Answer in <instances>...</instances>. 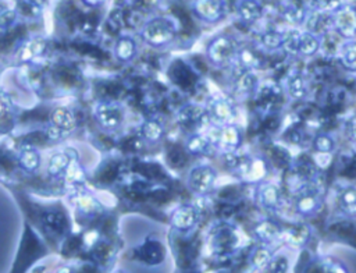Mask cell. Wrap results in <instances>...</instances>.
I'll return each instance as SVG.
<instances>
[{
  "mask_svg": "<svg viewBox=\"0 0 356 273\" xmlns=\"http://www.w3.org/2000/svg\"><path fill=\"white\" fill-rule=\"evenodd\" d=\"M235 10L239 21L245 25L256 24L264 13L260 0H238L235 4Z\"/></svg>",
  "mask_w": 356,
  "mask_h": 273,
  "instance_id": "22",
  "label": "cell"
},
{
  "mask_svg": "<svg viewBox=\"0 0 356 273\" xmlns=\"http://www.w3.org/2000/svg\"><path fill=\"white\" fill-rule=\"evenodd\" d=\"M254 234L257 235L259 240L261 241H266V242H270V241H274L277 238L281 237L282 231L281 228L271 220H263L260 221L256 227H254Z\"/></svg>",
  "mask_w": 356,
  "mask_h": 273,
  "instance_id": "30",
  "label": "cell"
},
{
  "mask_svg": "<svg viewBox=\"0 0 356 273\" xmlns=\"http://www.w3.org/2000/svg\"><path fill=\"white\" fill-rule=\"evenodd\" d=\"M209 121L213 127H224L234 123L236 109L232 100L224 96H214L206 103Z\"/></svg>",
  "mask_w": 356,
  "mask_h": 273,
  "instance_id": "7",
  "label": "cell"
},
{
  "mask_svg": "<svg viewBox=\"0 0 356 273\" xmlns=\"http://www.w3.org/2000/svg\"><path fill=\"white\" fill-rule=\"evenodd\" d=\"M49 127L51 132L56 134V138H58L63 134H68L76 128V116L74 110H71L67 106H56L51 109L49 114Z\"/></svg>",
  "mask_w": 356,
  "mask_h": 273,
  "instance_id": "13",
  "label": "cell"
},
{
  "mask_svg": "<svg viewBox=\"0 0 356 273\" xmlns=\"http://www.w3.org/2000/svg\"><path fill=\"white\" fill-rule=\"evenodd\" d=\"M282 40H284V32L268 29L260 35V43L264 49L274 52L282 49Z\"/></svg>",
  "mask_w": 356,
  "mask_h": 273,
  "instance_id": "32",
  "label": "cell"
},
{
  "mask_svg": "<svg viewBox=\"0 0 356 273\" xmlns=\"http://www.w3.org/2000/svg\"><path fill=\"white\" fill-rule=\"evenodd\" d=\"M11 110V102L7 95L0 92V121L10 113Z\"/></svg>",
  "mask_w": 356,
  "mask_h": 273,
  "instance_id": "36",
  "label": "cell"
},
{
  "mask_svg": "<svg viewBox=\"0 0 356 273\" xmlns=\"http://www.w3.org/2000/svg\"><path fill=\"white\" fill-rule=\"evenodd\" d=\"M75 159H78V153L72 148L51 153L46 162V174L50 178L64 177Z\"/></svg>",
  "mask_w": 356,
  "mask_h": 273,
  "instance_id": "14",
  "label": "cell"
},
{
  "mask_svg": "<svg viewBox=\"0 0 356 273\" xmlns=\"http://www.w3.org/2000/svg\"><path fill=\"white\" fill-rule=\"evenodd\" d=\"M57 273H72V269L71 267H61Z\"/></svg>",
  "mask_w": 356,
  "mask_h": 273,
  "instance_id": "40",
  "label": "cell"
},
{
  "mask_svg": "<svg viewBox=\"0 0 356 273\" xmlns=\"http://www.w3.org/2000/svg\"><path fill=\"white\" fill-rule=\"evenodd\" d=\"M335 205L338 210L348 216L356 214V185L345 184L335 189Z\"/></svg>",
  "mask_w": 356,
  "mask_h": 273,
  "instance_id": "23",
  "label": "cell"
},
{
  "mask_svg": "<svg viewBox=\"0 0 356 273\" xmlns=\"http://www.w3.org/2000/svg\"><path fill=\"white\" fill-rule=\"evenodd\" d=\"M321 36L309 32V31H302L300 33V40H299V49H298V57L302 58H310L314 57L320 49H321Z\"/></svg>",
  "mask_w": 356,
  "mask_h": 273,
  "instance_id": "26",
  "label": "cell"
},
{
  "mask_svg": "<svg viewBox=\"0 0 356 273\" xmlns=\"http://www.w3.org/2000/svg\"><path fill=\"white\" fill-rule=\"evenodd\" d=\"M257 202L267 212H277L282 203L281 189L274 182H263L257 188Z\"/></svg>",
  "mask_w": 356,
  "mask_h": 273,
  "instance_id": "19",
  "label": "cell"
},
{
  "mask_svg": "<svg viewBox=\"0 0 356 273\" xmlns=\"http://www.w3.org/2000/svg\"><path fill=\"white\" fill-rule=\"evenodd\" d=\"M165 132V124L159 117H147L139 127V136L149 146L159 145L164 139Z\"/></svg>",
  "mask_w": 356,
  "mask_h": 273,
  "instance_id": "16",
  "label": "cell"
},
{
  "mask_svg": "<svg viewBox=\"0 0 356 273\" xmlns=\"http://www.w3.org/2000/svg\"><path fill=\"white\" fill-rule=\"evenodd\" d=\"M18 11L11 0H0V31H8L15 25Z\"/></svg>",
  "mask_w": 356,
  "mask_h": 273,
  "instance_id": "28",
  "label": "cell"
},
{
  "mask_svg": "<svg viewBox=\"0 0 356 273\" xmlns=\"http://www.w3.org/2000/svg\"><path fill=\"white\" fill-rule=\"evenodd\" d=\"M300 33H302V31H300V29H298V28H289L288 31H285V32H284L282 49H284L288 54L298 56Z\"/></svg>",
  "mask_w": 356,
  "mask_h": 273,
  "instance_id": "33",
  "label": "cell"
},
{
  "mask_svg": "<svg viewBox=\"0 0 356 273\" xmlns=\"http://www.w3.org/2000/svg\"><path fill=\"white\" fill-rule=\"evenodd\" d=\"M139 47L135 36L131 33H120L113 45V56L121 64L132 63L138 56Z\"/></svg>",
  "mask_w": 356,
  "mask_h": 273,
  "instance_id": "15",
  "label": "cell"
},
{
  "mask_svg": "<svg viewBox=\"0 0 356 273\" xmlns=\"http://www.w3.org/2000/svg\"><path fill=\"white\" fill-rule=\"evenodd\" d=\"M338 60L343 68L356 72V39L345 40L338 50Z\"/></svg>",
  "mask_w": 356,
  "mask_h": 273,
  "instance_id": "27",
  "label": "cell"
},
{
  "mask_svg": "<svg viewBox=\"0 0 356 273\" xmlns=\"http://www.w3.org/2000/svg\"><path fill=\"white\" fill-rule=\"evenodd\" d=\"M271 259V254L267 249H257L252 256V263L254 267H259L263 270V267L268 263Z\"/></svg>",
  "mask_w": 356,
  "mask_h": 273,
  "instance_id": "35",
  "label": "cell"
},
{
  "mask_svg": "<svg viewBox=\"0 0 356 273\" xmlns=\"http://www.w3.org/2000/svg\"><path fill=\"white\" fill-rule=\"evenodd\" d=\"M312 146H313V150H314L316 153H320V155H331V153L335 150V148H337V142H335L334 136H331L330 134L320 132V134H317V135L313 138Z\"/></svg>",
  "mask_w": 356,
  "mask_h": 273,
  "instance_id": "31",
  "label": "cell"
},
{
  "mask_svg": "<svg viewBox=\"0 0 356 273\" xmlns=\"http://www.w3.org/2000/svg\"><path fill=\"white\" fill-rule=\"evenodd\" d=\"M257 88H259V75L256 74V71L242 70L241 75L235 79V84H234L235 93L241 98L252 96L253 93H256Z\"/></svg>",
  "mask_w": 356,
  "mask_h": 273,
  "instance_id": "25",
  "label": "cell"
},
{
  "mask_svg": "<svg viewBox=\"0 0 356 273\" xmlns=\"http://www.w3.org/2000/svg\"><path fill=\"white\" fill-rule=\"evenodd\" d=\"M178 35V24L170 15H156L146 20L139 31V39L152 49L168 47Z\"/></svg>",
  "mask_w": 356,
  "mask_h": 273,
  "instance_id": "1",
  "label": "cell"
},
{
  "mask_svg": "<svg viewBox=\"0 0 356 273\" xmlns=\"http://www.w3.org/2000/svg\"><path fill=\"white\" fill-rule=\"evenodd\" d=\"M83 6L89 7V8H99L102 6H104L108 0H79Z\"/></svg>",
  "mask_w": 356,
  "mask_h": 273,
  "instance_id": "38",
  "label": "cell"
},
{
  "mask_svg": "<svg viewBox=\"0 0 356 273\" xmlns=\"http://www.w3.org/2000/svg\"><path fill=\"white\" fill-rule=\"evenodd\" d=\"M192 14L203 24H218L227 15L225 0H193L191 4Z\"/></svg>",
  "mask_w": 356,
  "mask_h": 273,
  "instance_id": "8",
  "label": "cell"
},
{
  "mask_svg": "<svg viewBox=\"0 0 356 273\" xmlns=\"http://www.w3.org/2000/svg\"><path fill=\"white\" fill-rule=\"evenodd\" d=\"M349 130H350V135H352V138H353V139H356V117H353V120L350 121V127H349Z\"/></svg>",
  "mask_w": 356,
  "mask_h": 273,
  "instance_id": "39",
  "label": "cell"
},
{
  "mask_svg": "<svg viewBox=\"0 0 356 273\" xmlns=\"http://www.w3.org/2000/svg\"><path fill=\"white\" fill-rule=\"evenodd\" d=\"M217 170L209 163H197L192 166L186 174V187L196 196L209 195L217 182Z\"/></svg>",
  "mask_w": 356,
  "mask_h": 273,
  "instance_id": "4",
  "label": "cell"
},
{
  "mask_svg": "<svg viewBox=\"0 0 356 273\" xmlns=\"http://www.w3.org/2000/svg\"><path fill=\"white\" fill-rule=\"evenodd\" d=\"M239 43L227 33H220L211 38L206 45V58L216 68H227L236 63Z\"/></svg>",
  "mask_w": 356,
  "mask_h": 273,
  "instance_id": "2",
  "label": "cell"
},
{
  "mask_svg": "<svg viewBox=\"0 0 356 273\" xmlns=\"http://www.w3.org/2000/svg\"><path fill=\"white\" fill-rule=\"evenodd\" d=\"M305 31L313 32L318 36L332 29V11L314 10L305 17Z\"/></svg>",
  "mask_w": 356,
  "mask_h": 273,
  "instance_id": "20",
  "label": "cell"
},
{
  "mask_svg": "<svg viewBox=\"0 0 356 273\" xmlns=\"http://www.w3.org/2000/svg\"><path fill=\"white\" fill-rule=\"evenodd\" d=\"M46 50L47 40L43 36H31L18 45L13 57L17 64H29L42 58Z\"/></svg>",
  "mask_w": 356,
  "mask_h": 273,
  "instance_id": "11",
  "label": "cell"
},
{
  "mask_svg": "<svg viewBox=\"0 0 356 273\" xmlns=\"http://www.w3.org/2000/svg\"><path fill=\"white\" fill-rule=\"evenodd\" d=\"M286 95L293 100H303L309 95V84L305 74L296 68L291 70L284 81Z\"/></svg>",
  "mask_w": 356,
  "mask_h": 273,
  "instance_id": "17",
  "label": "cell"
},
{
  "mask_svg": "<svg viewBox=\"0 0 356 273\" xmlns=\"http://www.w3.org/2000/svg\"><path fill=\"white\" fill-rule=\"evenodd\" d=\"M184 146H185V150H186L189 155L197 156V157L207 156V155H210V153L216 149L211 136H210L209 134L202 132V131H199V132H191V134L185 138Z\"/></svg>",
  "mask_w": 356,
  "mask_h": 273,
  "instance_id": "18",
  "label": "cell"
},
{
  "mask_svg": "<svg viewBox=\"0 0 356 273\" xmlns=\"http://www.w3.org/2000/svg\"><path fill=\"white\" fill-rule=\"evenodd\" d=\"M72 202H74L76 212L85 217H95V216L100 214L103 210L102 203L90 192L83 191V189L76 191L74 194Z\"/></svg>",
  "mask_w": 356,
  "mask_h": 273,
  "instance_id": "21",
  "label": "cell"
},
{
  "mask_svg": "<svg viewBox=\"0 0 356 273\" xmlns=\"http://www.w3.org/2000/svg\"><path fill=\"white\" fill-rule=\"evenodd\" d=\"M92 116L97 125L106 132H118L127 121V107L114 99H103L95 103Z\"/></svg>",
  "mask_w": 356,
  "mask_h": 273,
  "instance_id": "3",
  "label": "cell"
},
{
  "mask_svg": "<svg viewBox=\"0 0 356 273\" xmlns=\"http://www.w3.org/2000/svg\"><path fill=\"white\" fill-rule=\"evenodd\" d=\"M289 262L285 256H271L268 263L263 267V273H286Z\"/></svg>",
  "mask_w": 356,
  "mask_h": 273,
  "instance_id": "34",
  "label": "cell"
},
{
  "mask_svg": "<svg viewBox=\"0 0 356 273\" xmlns=\"http://www.w3.org/2000/svg\"><path fill=\"white\" fill-rule=\"evenodd\" d=\"M199 220L200 210L192 203H182L177 206L170 216L171 227L179 233L192 231L199 224Z\"/></svg>",
  "mask_w": 356,
  "mask_h": 273,
  "instance_id": "12",
  "label": "cell"
},
{
  "mask_svg": "<svg viewBox=\"0 0 356 273\" xmlns=\"http://www.w3.org/2000/svg\"><path fill=\"white\" fill-rule=\"evenodd\" d=\"M177 121L181 127L191 132H199L202 131L206 124H210L206 104H197V103H188L178 109L177 111Z\"/></svg>",
  "mask_w": 356,
  "mask_h": 273,
  "instance_id": "5",
  "label": "cell"
},
{
  "mask_svg": "<svg viewBox=\"0 0 356 273\" xmlns=\"http://www.w3.org/2000/svg\"><path fill=\"white\" fill-rule=\"evenodd\" d=\"M321 192L314 185L300 187L293 196V209L300 216H313L321 208Z\"/></svg>",
  "mask_w": 356,
  "mask_h": 273,
  "instance_id": "9",
  "label": "cell"
},
{
  "mask_svg": "<svg viewBox=\"0 0 356 273\" xmlns=\"http://www.w3.org/2000/svg\"><path fill=\"white\" fill-rule=\"evenodd\" d=\"M18 164L26 173H36L42 166V155L32 145H22L18 150Z\"/></svg>",
  "mask_w": 356,
  "mask_h": 273,
  "instance_id": "24",
  "label": "cell"
},
{
  "mask_svg": "<svg viewBox=\"0 0 356 273\" xmlns=\"http://www.w3.org/2000/svg\"><path fill=\"white\" fill-rule=\"evenodd\" d=\"M216 128V135L211 136L214 146L217 150H220L224 155H232L235 153L241 145H242V131L241 128L231 123L224 127H214Z\"/></svg>",
  "mask_w": 356,
  "mask_h": 273,
  "instance_id": "10",
  "label": "cell"
},
{
  "mask_svg": "<svg viewBox=\"0 0 356 273\" xmlns=\"http://www.w3.org/2000/svg\"><path fill=\"white\" fill-rule=\"evenodd\" d=\"M236 64L246 71H256L261 65V60L259 56L254 53L253 49L248 46H239L238 50V57H236Z\"/></svg>",
  "mask_w": 356,
  "mask_h": 273,
  "instance_id": "29",
  "label": "cell"
},
{
  "mask_svg": "<svg viewBox=\"0 0 356 273\" xmlns=\"http://www.w3.org/2000/svg\"><path fill=\"white\" fill-rule=\"evenodd\" d=\"M28 7H31L32 10H36V11H42V10H44L47 6H49V3H50V0H22Z\"/></svg>",
  "mask_w": 356,
  "mask_h": 273,
  "instance_id": "37",
  "label": "cell"
},
{
  "mask_svg": "<svg viewBox=\"0 0 356 273\" xmlns=\"http://www.w3.org/2000/svg\"><path fill=\"white\" fill-rule=\"evenodd\" d=\"M332 29L343 40L356 39V7L339 4L332 11Z\"/></svg>",
  "mask_w": 356,
  "mask_h": 273,
  "instance_id": "6",
  "label": "cell"
},
{
  "mask_svg": "<svg viewBox=\"0 0 356 273\" xmlns=\"http://www.w3.org/2000/svg\"><path fill=\"white\" fill-rule=\"evenodd\" d=\"M111 273H131L129 270H125V269H115V270H113Z\"/></svg>",
  "mask_w": 356,
  "mask_h": 273,
  "instance_id": "41",
  "label": "cell"
}]
</instances>
